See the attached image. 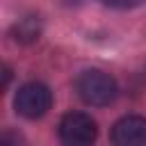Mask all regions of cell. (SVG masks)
Listing matches in <instances>:
<instances>
[{"label": "cell", "instance_id": "cell-1", "mask_svg": "<svg viewBox=\"0 0 146 146\" xmlns=\"http://www.w3.org/2000/svg\"><path fill=\"white\" fill-rule=\"evenodd\" d=\"M75 91H78L82 103H87L91 107H105V105L114 103L119 87L110 73H105L100 68H89V71L78 75Z\"/></svg>", "mask_w": 146, "mask_h": 146}, {"label": "cell", "instance_id": "cell-2", "mask_svg": "<svg viewBox=\"0 0 146 146\" xmlns=\"http://www.w3.org/2000/svg\"><path fill=\"white\" fill-rule=\"evenodd\" d=\"M59 141L62 146H94L98 128L96 121L84 112H68L59 121Z\"/></svg>", "mask_w": 146, "mask_h": 146}, {"label": "cell", "instance_id": "cell-3", "mask_svg": "<svg viewBox=\"0 0 146 146\" xmlns=\"http://www.w3.org/2000/svg\"><path fill=\"white\" fill-rule=\"evenodd\" d=\"M52 105V91L43 82H27L16 91L14 107L25 119H39L43 116Z\"/></svg>", "mask_w": 146, "mask_h": 146}, {"label": "cell", "instance_id": "cell-4", "mask_svg": "<svg viewBox=\"0 0 146 146\" xmlns=\"http://www.w3.org/2000/svg\"><path fill=\"white\" fill-rule=\"evenodd\" d=\"M114 146H146V119L137 114L121 116L112 125Z\"/></svg>", "mask_w": 146, "mask_h": 146}, {"label": "cell", "instance_id": "cell-5", "mask_svg": "<svg viewBox=\"0 0 146 146\" xmlns=\"http://www.w3.org/2000/svg\"><path fill=\"white\" fill-rule=\"evenodd\" d=\"M14 39L23 41V43H30V41L39 39V21L34 16H27L23 21H18L14 25Z\"/></svg>", "mask_w": 146, "mask_h": 146}, {"label": "cell", "instance_id": "cell-6", "mask_svg": "<svg viewBox=\"0 0 146 146\" xmlns=\"http://www.w3.org/2000/svg\"><path fill=\"white\" fill-rule=\"evenodd\" d=\"M0 146H25V139L14 130H5L0 135Z\"/></svg>", "mask_w": 146, "mask_h": 146}, {"label": "cell", "instance_id": "cell-7", "mask_svg": "<svg viewBox=\"0 0 146 146\" xmlns=\"http://www.w3.org/2000/svg\"><path fill=\"white\" fill-rule=\"evenodd\" d=\"M100 2H105L110 7H116V9H130V7H139L146 0H100Z\"/></svg>", "mask_w": 146, "mask_h": 146}]
</instances>
